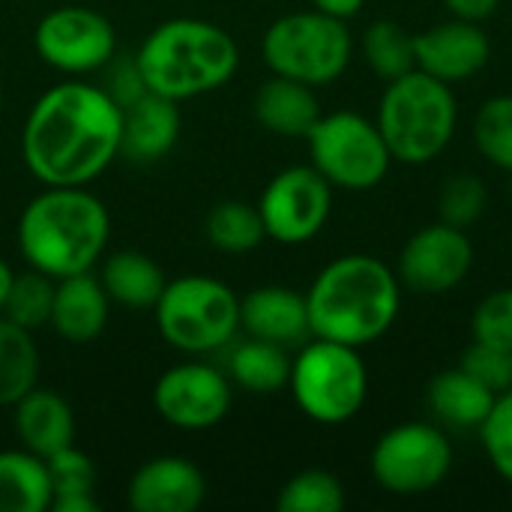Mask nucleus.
I'll return each mask as SVG.
<instances>
[{"label": "nucleus", "instance_id": "obj_1", "mask_svg": "<svg viewBox=\"0 0 512 512\" xmlns=\"http://www.w3.org/2000/svg\"><path fill=\"white\" fill-rule=\"evenodd\" d=\"M123 108L102 84L63 81L27 111L21 159L42 186H90L120 156Z\"/></svg>", "mask_w": 512, "mask_h": 512}, {"label": "nucleus", "instance_id": "obj_2", "mask_svg": "<svg viewBox=\"0 0 512 512\" xmlns=\"http://www.w3.org/2000/svg\"><path fill=\"white\" fill-rule=\"evenodd\" d=\"M111 216L87 186H45L18 216V252L27 267L57 279L96 270L108 249Z\"/></svg>", "mask_w": 512, "mask_h": 512}, {"label": "nucleus", "instance_id": "obj_3", "mask_svg": "<svg viewBox=\"0 0 512 512\" xmlns=\"http://www.w3.org/2000/svg\"><path fill=\"white\" fill-rule=\"evenodd\" d=\"M306 309L315 339L351 348L372 345L399 318V276L381 258L342 255L315 276Z\"/></svg>", "mask_w": 512, "mask_h": 512}, {"label": "nucleus", "instance_id": "obj_4", "mask_svg": "<svg viewBox=\"0 0 512 512\" xmlns=\"http://www.w3.org/2000/svg\"><path fill=\"white\" fill-rule=\"evenodd\" d=\"M135 63L147 90L186 102L225 87L240 66V48L213 21L168 18L144 36Z\"/></svg>", "mask_w": 512, "mask_h": 512}, {"label": "nucleus", "instance_id": "obj_5", "mask_svg": "<svg viewBox=\"0 0 512 512\" xmlns=\"http://www.w3.org/2000/svg\"><path fill=\"white\" fill-rule=\"evenodd\" d=\"M456 120L459 108L450 84L411 69L387 84L375 123L396 162L426 165L453 141Z\"/></svg>", "mask_w": 512, "mask_h": 512}, {"label": "nucleus", "instance_id": "obj_6", "mask_svg": "<svg viewBox=\"0 0 512 512\" xmlns=\"http://www.w3.org/2000/svg\"><path fill=\"white\" fill-rule=\"evenodd\" d=\"M153 318L171 348L189 357H207L234 342L240 330V297L213 276H177L165 282Z\"/></svg>", "mask_w": 512, "mask_h": 512}, {"label": "nucleus", "instance_id": "obj_7", "mask_svg": "<svg viewBox=\"0 0 512 512\" xmlns=\"http://www.w3.org/2000/svg\"><path fill=\"white\" fill-rule=\"evenodd\" d=\"M288 390L312 423L342 426L354 420L369 396V372L360 348L312 336L291 360Z\"/></svg>", "mask_w": 512, "mask_h": 512}, {"label": "nucleus", "instance_id": "obj_8", "mask_svg": "<svg viewBox=\"0 0 512 512\" xmlns=\"http://www.w3.org/2000/svg\"><path fill=\"white\" fill-rule=\"evenodd\" d=\"M264 63L273 75L309 87L333 84L351 63V33L345 21L318 9L276 18L261 39Z\"/></svg>", "mask_w": 512, "mask_h": 512}, {"label": "nucleus", "instance_id": "obj_9", "mask_svg": "<svg viewBox=\"0 0 512 512\" xmlns=\"http://www.w3.org/2000/svg\"><path fill=\"white\" fill-rule=\"evenodd\" d=\"M306 141L312 168H318L330 186L351 192L378 186L393 162L378 123L354 111L321 114Z\"/></svg>", "mask_w": 512, "mask_h": 512}, {"label": "nucleus", "instance_id": "obj_10", "mask_svg": "<svg viewBox=\"0 0 512 512\" xmlns=\"http://www.w3.org/2000/svg\"><path fill=\"white\" fill-rule=\"evenodd\" d=\"M453 468V447L432 423H402L384 432L372 450V477L390 495H426Z\"/></svg>", "mask_w": 512, "mask_h": 512}, {"label": "nucleus", "instance_id": "obj_11", "mask_svg": "<svg viewBox=\"0 0 512 512\" xmlns=\"http://www.w3.org/2000/svg\"><path fill=\"white\" fill-rule=\"evenodd\" d=\"M36 57L63 75H90L117 57L114 24L90 6H57L33 30Z\"/></svg>", "mask_w": 512, "mask_h": 512}, {"label": "nucleus", "instance_id": "obj_12", "mask_svg": "<svg viewBox=\"0 0 512 512\" xmlns=\"http://www.w3.org/2000/svg\"><path fill=\"white\" fill-rule=\"evenodd\" d=\"M333 210V186L312 165L279 171L258 198V213L270 240L300 246L318 237Z\"/></svg>", "mask_w": 512, "mask_h": 512}, {"label": "nucleus", "instance_id": "obj_13", "mask_svg": "<svg viewBox=\"0 0 512 512\" xmlns=\"http://www.w3.org/2000/svg\"><path fill=\"white\" fill-rule=\"evenodd\" d=\"M231 399V378L204 360L171 366L153 387L156 414L180 432H204L219 426L231 411Z\"/></svg>", "mask_w": 512, "mask_h": 512}, {"label": "nucleus", "instance_id": "obj_14", "mask_svg": "<svg viewBox=\"0 0 512 512\" xmlns=\"http://www.w3.org/2000/svg\"><path fill=\"white\" fill-rule=\"evenodd\" d=\"M474 267L468 231L447 222L420 228L399 255V282L417 294H447L459 288Z\"/></svg>", "mask_w": 512, "mask_h": 512}, {"label": "nucleus", "instance_id": "obj_15", "mask_svg": "<svg viewBox=\"0 0 512 512\" xmlns=\"http://www.w3.org/2000/svg\"><path fill=\"white\" fill-rule=\"evenodd\" d=\"M414 57L420 72L444 84H459L474 78L480 69H486L492 57V42L480 27V21L453 18L417 33Z\"/></svg>", "mask_w": 512, "mask_h": 512}, {"label": "nucleus", "instance_id": "obj_16", "mask_svg": "<svg viewBox=\"0 0 512 512\" xmlns=\"http://www.w3.org/2000/svg\"><path fill=\"white\" fill-rule=\"evenodd\" d=\"M207 498V480L192 459L156 456L144 462L126 489L132 512H195Z\"/></svg>", "mask_w": 512, "mask_h": 512}, {"label": "nucleus", "instance_id": "obj_17", "mask_svg": "<svg viewBox=\"0 0 512 512\" xmlns=\"http://www.w3.org/2000/svg\"><path fill=\"white\" fill-rule=\"evenodd\" d=\"M240 330L252 339L276 342L282 348L312 339L306 294L282 285H264L240 297Z\"/></svg>", "mask_w": 512, "mask_h": 512}, {"label": "nucleus", "instance_id": "obj_18", "mask_svg": "<svg viewBox=\"0 0 512 512\" xmlns=\"http://www.w3.org/2000/svg\"><path fill=\"white\" fill-rule=\"evenodd\" d=\"M183 129V117L174 99L147 90L123 108L120 156L135 165H150L165 159Z\"/></svg>", "mask_w": 512, "mask_h": 512}, {"label": "nucleus", "instance_id": "obj_19", "mask_svg": "<svg viewBox=\"0 0 512 512\" xmlns=\"http://www.w3.org/2000/svg\"><path fill=\"white\" fill-rule=\"evenodd\" d=\"M108 315H111V300L99 276H93V270L57 279L48 324L63 342L87 345L99 339L108 327Z\"/></svg>", "mask_w": 512, "mask_h": 512}, {"label": "nucleus", "instance_id": "obj_20", "mask_svg": "<svg viewBox=\"0 0 512 512\" xmlns=\"http://www.w3.org/2000/svg\"><path fill=\"white\" fill-rule=\"evenodd\" d=\"M12 426L18 444L39 459H48L75 444L72 405L60 393L39 384L12 405Z\"/></svg>", "mask_w": 512, "mask_h": 512}, {"label": "nucleus", "instance_id": "obj_21", "mask_svg": "<svg viewBox=\"0 0 512 512\" xmlns=\"http://www.w3.org/2000/svg\"><path fill=\"white\" fill-rule=\"evenodd\" d=\"M252 111L267 132L282 138H306L321 117L315 87L285 75H273L255 90Z\"/></svg>", "mask_w": 512, "mask_h": 512}, {"label": "nucleus", "instance_id": "obj_22", "mask_svg": "<svg viewBox=\"0 0 512 512\" xmlns=\"http://www.w3.org/2000/svg\"><path fill=\"white\" fill-rule=\"evenodd\" d=\"M99 282L111 303L141 312V309L156 306L168 279H165L162 267L153 258H147L144 252L120 249V252H111L108 258H102Z\"/></svg>", "mask_w": 512, "mask_h": 512}, {"label": "nucleus", "instance_id": "obj_23", "mask_svg": "<svg viewBox=\"0 0 512 512\" xmlns=\"http://www.w3.org/2000/svg\"><path fill=\"white\" fill-rule=\"evenodd\" d=\"M495 399L498 393L483 387L462 366L435 375L429 384V411L453 429H480Z\"/></svg>", "mask_w": 512, "mask_h": 512}, {"label": "nucleus", "instance_id": "obj_24", "mask_svg": "<svg viewBox=\"0 0 512 512\" xmlns=\"http://www.w3.org/2000/svg\"><path fill=\"white\" fill-rule=\"evenodd\" d=\"M51 495L45 459L24 447L0 450V512H45Z\"/></svg>", "mask_w": 512, "mask_h": 512}, {"label": "nucleus", "instance_id": "obj_25", "mask_svg": "<svg viewBox=\"0 0 512 512\" xmlns=\"http://www.w3.org/2000/svg\"><path fill=\"white\" fill-rule=\"evenodd\" d=\"M228 378L234 387L252 393V396H270L288 387L291 378V357L288 348L264 339H246L240 342L228 357Z\"/></svg>", "mask_w": 512, "mask_h": 512}, {"label": "nucleus", "instance_id": "obj_26", "mask_svg": "<svg viewBox=\"0 0 512 512\" xmlns=\"http://www.w3.org/2000/svg\"><path fill=\"white\" fill-rule=\"evenodd\" d=\"M48 477H51V512H96V465L93 459L78 450L75 444L48 456Z\"/></svg>", "mask_w": 512, "mask_h": 512}, {"label": "nucleus", "instance_id": "obj_27", "mask_svg": "<svg viewBox=\"0 0 512 512\" xmlns=\"http://www.w3.org/2000/svg\"><path fill=\"white\" fill-rule=\"evenodd\" d=\"M39 384V348L33 330L0 315V408H12Z\"/></svg>", "mask_w": 512, "mask_h": 512}, {"label": "nucleus", "instance_id": "obj_28", "mask_svg": "<svg viewBox=\"0 0 512 512\" xmlns=\"http://www.w3.org/2000/svg\"><path fill=\"white\" fill-rule=\"evenodd\" d=\"M204 234H207L210 246L219 249L222 255H249L267 240L258 204L252 207L246 201H222V204H216L207 213Z\"/></svg>", "mask_w": 512, "mask_h": 512}, {"label": "nucleus", "instance_id": "obj_29", "mask_svg": "<svg viewBox=\"0 0 512 512\" xmlns=\"http://www.w3.org/2000/svg\"><path fill=\"white\" fill-rule=\"evenodd\" d=\"M363 57H366L369 69L384 81L402 78L411 69H417L414 36L396 21H375V24L366 27V33H363Z\"/></svg>", "mask_w": 512, "mask_h": 512}, {"label": "nucleus", "instance_id": "obj_30", "mask_svg": "<svg viewBox=\"0 0 512 512\" xmlns=\"http://www.w3.org/2000/svg\"><path fill=\"white\" fill-rule=\"evenodd\" d=\"M345 507V489L339 477L321 468L294 474L276 498L279 512H339Z\"/></svg>", "mask_w": 512, "mask_h": 512}, {"label": "nucleus", "instance_id": "obj_31", "mask_svg": "<svg viewBox=\"0 0 512 512\" xmlns=\"http://www.w3.org/2000/svg\"><path fill=\"white\" fill-rule=\"evenodd\" d=\"M54 279L27 267L24 273H15L3 315L24 330H39L51 321V303H54Z\"/></svg>", "mask_w": 512, "mask_h": 512}, {"label": "nucleus", "instance_id": "obj_32", "mask_svg": "<svg viewBox=\"0 0 512 512\" xmlns=\"http://www.w3.org/2000/svg\"><path fill=\"white\" fill-rule=\"evenodd\" d=\"M474 138L480 153L495 168L512 174V93L483 102L474 117Z\"/></svg>", "mask_w": 512, "mask_h": 512}, {"label": "nucleus", "instance_id": "obj_33", "mask_svg": "<svg viewBox=\"0 0 512 512\" xmlns=\"http://www.w3.org/2000/svg\"><path fill=\"white\" fill-rule=\"evenodd\" d=\"M489 204V189L477 174H453L438 195V216L441 222L468 231L477 225L486 213Z\"/></svg>", "mask_w": 512, "mask_h": 512}, {"label": "nucleus", "instance_id": "obj_34", "mask_svg": "<svg viewBox=\"0 0 512 512\" xmlns=\"http://www.w3.org/2000/svg\"><path fill=\"white\" fill-rule=\"evenodd\" d=\"M480 441L492 468L512 483V390L495 399L489 417L480 426Z\"/></svg>", "mask_w": 512, "mask_h": 512}, {"label": "nucleus", "instance_id": "obj_35", "mask_svg": "<svg viewBox=\"0 0 512 512\" xmlns=\"http://www.w3.org/2000/svg\"><path fill=\"white\" fill-rule=\"evenodd\" d=\"M459 366L498 396L512 390V351L507 348L486 345V342L474 339V345L462 354Z\"/></svg>", "mask_w": 512, "mask_h": 512}, {"label": "nucleus", "instance_id": "obj_36", "mask_svg": "<svg viewBox=\"0 0 512 512\" xmlns=\"http://www.w3.org/2000/svg\"><path fill=\"white\" fill-rule=\"evenodd\" d=\"M474 339L512 351V288L489 294L474 312Z\"/></svg>", "mask_w": 512, "mask_h": 512}, {"label": "nucleus", "instance_id": "obj_37", "mask_svg": "<svg viewBox=\"0 0 512 512\" xmlns=\"http://www.w3.org/2000/svg\"><path fill=\"white\" fill-rule=\"evenodd\" d=\"M108 78H105V93L120 105V108H126L129 102H135L138 96H144L147 93V84H144V75H141V69H138V63H135V57H129V60H111L108 66Z\"/></svg>", "mask_w": 512, "mask_h": 512}, {"label": "nucleus", "instance_id": "obj_38", "mask_svg": "<svg viewBox=\"0 0 512 512\" xmlns=\"http://www.w3.org/2000/svg\"><path fill=\"white\" fill-rule=\"evenodd\" d=\"M453 12V18H465V21H483L489 18L501 0H444Z\"/></svg>", "mask_w": 512, "mask_h": 512}, {"label": "nucleus", "instance_id": "obj_39", "mask_svg": "<svg viewBox=\"0 0 512 512\" xmlns=\"http://www.w3.org/2000/svg\"><path fill=\"white\" fill-rule=\"evenodd\" d=\"M312 6L318 12H324V15H333L339 21H348V18H354L366 6V0H312Z\"/></svg>", "mask_w": 512, "mask_h": 512}, {"label": "nucleus", "instance_id": "obj_40", "mask_svg": "<svg viewBox=\"0 0 512 512\" xmlns=\"http://www.w3.org/2000/svg\"><path fill=\"white\" fill-rule=\"evenodd\" d=\"M12 279H15V270L0 258V315H3V306H6V297H9Z\"/></svg>", "mask_w": 512, "mask_h": 512}, {"label": "nucleus", "instance_id": "obj_41", "mask_svg": "<svg viewBox=\"0 0 512 512\" xmlns=\"http://www.w3.org/2000/svg\"><path fill=\"white\" fill-rule=\"evenodd\" d=\"M0 108H3V90H0Z\"/></svg>", "mask_w": 512, "mask_h": 512}]
</instances>
